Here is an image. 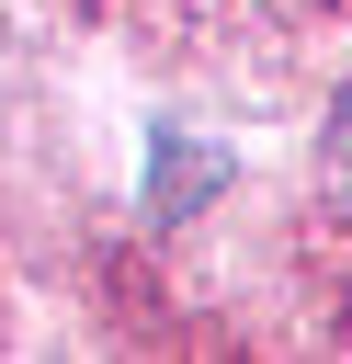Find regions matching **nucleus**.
Instances as JSON below:
<instances>
[{
    "mask_svg": "<svg viewBox=\"0 0 352 364\" xmlns=\"http://www.w3.org/2000/svg\"><path fill=\"white\" fill-rule=\"evenodd\" d=\"M204 193H227V159L193 148V136H159V159H148V205H159V216H193Z\"/></svg>",
    "mask_w": 352,
    "mask_h": 364,
    "instance_id": "1",
    "label": "nucleus"
}]
</instances>
